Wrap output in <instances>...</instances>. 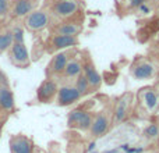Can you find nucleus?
I'll return each mask as SVG.
<instances>
[{
    "label": "nucleus",
    "instance_id": "1",
    "mask_svg": "<svg viewBox=\"0 0 159 153\" xmlns=\"http://www.w3.org/2000/svg\"><path fill=\"white\" fill-rule=\"evenodd\" d=\"M67 124L71 128H77L80 131H89L92 124V114L89 111H85L84 109H74L70 111L67 117Z\"/></svg>",
    "mask_w": 159,
    "mask_h": 153
},
{
    "label": "nucleus",
    "instance_id": "2",
    "mask_svg": "<svg viewBox=\"0 0 159 153\" xmlns=\"http://www.w3.org/2000/svg\"><path fill=\"white\" fill-rule=\"evenodd\" d=\"M10 60L14 66L20 67V68H24L28 67L31 63L30 60V55H28L27 46L24 45V42H14L10 47Z\"/></svg>",
    "mask_w": 159,
    "mask_h": 153
},
{
    "label": "nucleus",
    "instance_id": "3",
    "mask_svg": "<svg viewBox=\"0 0 159 153\" xmlns=\"http://www.w3.org/2000/svg\"><path fill=\"white\" fill-rule=\"evenodd\" d=\"M49 24V15L46 11L43 10H36V11H31L25 18V27L32 32H38L42 31L48 27Z\"/></svg>",
    "mask_w": 159,
    "mask_h": 153
},
{
    "label": "nucleus",
    "instance_id": "4",
    "mask_svg": "<svg viewBox=\"0 0 159 153\" xmlns=\"http://www.w3.org/2000/svg\"><path fill=\"white\" fill-rule=\"evenodd\" d=\"M81 93L77 90L74 85H63L59 88L57 95H56V100H57L59 106H71L73 103L78 102L81 99Z\"/></svg>",
    "mask_w": 159,
    "mask_h": 153
},
{
    "label": "nucleus",
    "instance_id": "5",
    "mask_svg": "<svg viewBox=\"0 0 159 153\" xmlns=\"http://www.w3.org/2000/svg\"><path fill=\"white\" fill-rule=\"evenodd\" d=\"M110 125H112V120L109 118V116L106 113H99L92 118L89 134L95 138H101L107 134V131L110 129Z\"/></svg>",
    "mask_w": 159,
    "mask_h": 153
},
{
    "label": "nucleus",
    "instance_id": "6",
    "mask_svg": "<svg viewBox=\"0 0 159 153\" xmlns=\"http://www.w3.org/2000/svg\"><path fill=\"white\" fill-rule=\"evenodd\" d=\"M80 8L78 0H59L55 3L52 11L59 18H70L73 17Z\"/></svg>",
    "mask_w": 159,
    "mask_h": 153
},
{
    "label": "nucleus",
    "instance_id": "7",
    "mask_svg": "<svg viewBox=\"0 0 159 153\" xmlns=\"http://www.w3.org/2000/svg\"><path fill=\"white\" fill-rule=\"evenodd\" d=\"M59 86L52 79H45L36 90V98L41 103H50L57 95Z\"/></svg>",
    "mask_w": 159,
    "mask_h": 153
},
{
    "label": "nucleus",
    "instance_id": "8",
    "mask_svg": "<svg viewBox=\"0 0 159 153\" xmlns=\"http://www.w3.org/2000/svg\"><path fill=\"white\" fill-rule=\"evenodd\" d=\"M130 99L131 95L126 93L121 98H119L117 103L113 110V117H112V124H120L126 120L127 114H129V107H130Z\"/></svg>",
    "mask_w": 159,
    "mask_h": 153
},
{
    "label": "nucleus",
    "instance_id": "9",
    "mask_svg": "<svg viewBox=\"0 0 159 153\" xmlns=\"http://www.w3.org/2000/svg\"><path fill=\"white\" fill-rule=\"evenodd\" d=\"M78 45V38L77 36H71V35H56L52 36L50 39V52H57V50H63V49H69V47H74Z\"/></svg>",
    "mask_w": 159,
    "mask_h": 153
},
{
    "label": "nucleus",
    "instance_id": "10",
    "mask_svg": "<svg viewBox=\"0 0 159 153\" xmlns=\"http://www.w3.org/2000/svg\"><path fill=\"white\" fill-rule=\"evenodd\" d=\"M82 74L85 75V78L88 79V82H89V86L91 89H98L99 86L102 85V76L101 74L98 72V70L95 68V66H93V63L88 59V60H85L84 63H82Z\"/></svg>",
    "mask_w": 159,
    "mask_h": 153
},
{
    "label": "nucleus",
    "instance_id": "11",
    "mask_svg": "<svg viewBox=\"0 0 159 153\" xmlns=\"http://www.w3.org/2000/svg\"><path fill=\"white\" fill-rule=\"evenodd\" d=\"M131 75L138 81L151 79L155 75V66L152 63H149V61H140V63L133 66Z\"/></svg>",
    "mask_w": 159,
    "mask_h": 153
},
{
    "label": "nucleus",
    "instance_id": "12",
    "mask_svg": "<svg viewBox=\"0 0 159 153\" xmlns=\"http://www.w3.org/2000/svg\"><path fill=\"white\" fill-rule=\"evenodd\" d=\"M10 151L11 153H32L34 145L24 135H16L10 139Z\"/></svg>",
    "mask_w": 159,
    "mask_h": 153
},
{
    "label": "nucleus",
    "instance_id": "13",
    "mask_svg": "<svg viewBox=\"0 0 159 153\" xmlns=\"http://www.w3.org/2000/svg\"><path fill=\"white\" fill-rule=\"evenodd\" d=\"M70 60V55L67 52H59L55 55V57L52 59L50 64L48 66V72L52 75L63 74L64 68H66L67 61Z\"/></svg>",
    "mask_w": 159,
    "mask_h": 153
},
{
    "label": "nucleus",
    "instance_id": "14",
    "mask_svg": "<svg viewBox=\"0 0 159 153\" xmlns=\"http://www.w3.org/2000/svg\"><path fill=\"white\" fill-rule=\"evenodd\" d=\"M141 100H143V104L145 106V109L148 110L149 113L155 111L159 106V93L154 88H147L144 89V92L141 93Z\"/></svg>",
    "mask_w": 159,
    "mask_h": 153
},
{
    "label": "nucleus",
    "instance_id": "15",
    "mask_svg": "<svg viewBox=\"0 0 159 153\" xmlns=\"http://www.w3.org/2000/svg\"><path fill=\"white\" fill-rule=\"evenodd\" d=\"M0 107L8 113L14 110V96L8 86H0Z\"/></svg>",
    "mask_w": 159,
    "mask_h": 153
},
{
    "label": "nucleus",
    "instance_id": "16",
    "mask_svg": "<svg viewBox=\"0 0 159 153\" xmlns=\"http://www.w3.org/2000/svg\"><path fill=\"white\" fill-rule=\"evenodd\" d=\"M81 72H82V61L77 57H73L67 61L63 75L67 76V78H77Z\"/></svg>",
    "mask_w": 159,
    "mask_h": 153
},
{
    "label": "nucleus",
    "instance_id": "17",
    "mask_svg": "<svg viewBox=\"0 0 159 153\" xmlns=\"http://www.w3.org/2000/svg\"><path fill=\"white\" fill-rule=\"evenodd\" d=\"M82 31V27L77 22H63V24L57 25L55 29L56 33L59 35H71V36H77L80 32Z\"/></svg>",
    "mask_w": 159,
    "mask_h": 153
},
{
    "label": "nucleus",
    "instance_id": "18",
    "mask_svg": "<svg viewBox=\"0 0 159 153\" xmlns=\"http://www.w3.org/2000/svg\"><path fill=\"white\" fill-rule=\"evenodd\" d=\"M34 3L32 0H17L13 7V15L14 17H27L32 11Z\"/></svg>",
    "mask_w": 159,
    "mask_h": 153
},
{
    "label": "nucleus",
    "instance_id": "19",
    "mask_svg": "<svg viewBox=\"0 0 159 153\" xmlns=\"http://www.w3.org/2000/svg\"><path fill=\"white\" fill-rule=\"evenodd\" d=\"M75 88H77V90L80 93H81V96H85V95H88V93L91 92V86H89V82H88V79L85 78V75L82 74H80L77 78H75V85H74Z\"/></svg>",
    "mask_w": 159,
    "mask_h": 153
},
{
    "label": "nucleus",
    "instance_id": "20",
    "mask_svg": "<svg viewBox=\"0 0 159 153\" xmlns=\"http://www.w3.org/2000/svg\"><path fill=\"white\" fill-rule=\"evenodd\" d=\"M13 43H14V38H13V32L11 31L0 33V53L10 49Z\"/></svg>",
    "mask_w": 159,
    "mask_h": 153
},
{
    "label": "nucleus",
    "instance_id": "21",
    "mask_svg": "<svg viewBox=\"0 0 159 153\" xmlns=\"http://www.w3.org/2000/svg\"><path fill=\"white\" fill-rule=\"evenodd\" d=\"M144 137L149 141H154L159 138V125L157 123H152V124H148V125L144 128Z\"/></svg>",
    "mask_w": 159,
    "mask_h": 153
},
{
    "label": "nucleus",
    "instance_id": "22",
    "mask_svg": "<svg viewBox=\"0 0 159 153\" xmlns=\"http://www.w3.org/2000/svg\"><path fill=\"white\" fill-rule=\"evenodd\" d=\"M13 38H14V42H24V31H22L21 27H16L13 31Z\"/></svg>",
    "mask_w": 159,
    "mask_h": 153
},
{
    "label": "nucleus",
    "instance_id": "23",
    "mask_svg": "<svg viewBox=\"0 0 159 153\" xmlns=\"http://www.w3.org/2000/svg\"><path fill=\"white\" fill-rule=\"evenodd\" d=\"M8 6H10V0H0V18L8 13Z\"/></svg>",
    "mask_w": 159,
    "mask_h": 153
},
{
    "label": "nucleus",
    "instance_id": "24",
    "mask_svg": "<svg viewBox=\"0 0 159 153\" xmlns=\"http://www.w3.org/2000/svg\"><path fill=\"white\" fill-rule=\"evenodd\" d=\"M147 2L148 0H127V6H129V8H137Z\"/></svg>",
    "mask_w": 159,
    "mask_h": 153
},
{
    "label": "nucleus",
    "instance_id": "25",
    "mask_svg": "<svg viewBox=\"0 0 159 153\" xmlns=\"http://www.w3.org/2000/svg\"><path fill=\"white\" fill-rule=\"evenodd\" d=\"M137 11L140 14H148V13H151V7H148V4L144 3V4H141L140 7H137Z\"/></svg>",
    "mask_w": 159,
    "mask_h": 153
},
{
    "label": "nucleus",
    "instance_id": "26",
    "mask_svg": "<svg viewBox=\"0 0 159 153\" xmlns=\"http://www.w3.org/2000/svg\"><path fill=\"white\" fill-rule=\"evenodd\" d=\"M93 148H95V143H91V145H89V151H92Z\"/></svg>",
    "mask_w": 159,
    "mask_h": 153
},
{
    "label": "nucleus",
    "instance_id": "27",
    "mask_svg": "<svg viewBox=\"0 0 159 153\" xmlns=\"http://www.w3.org/2000/svg\"><path fill=\"white\" fill-rule=\"evenodd\" d=\"M155 24H157V27L159 28V17H158V18H157V21H155Z\"/></svg>",
    "mask_w": 159,
    "mask_h": 153
}]
</instances>
